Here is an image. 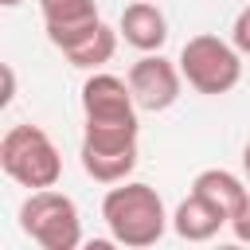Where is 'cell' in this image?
I'll list each match as a JSON object with an SVG mask.
<instances>
[{
    "label": "cell",
    "mask_w": 250,
    "mask_h": 250,
    "mask_svg": "<svg viewBox=\"0 0 250 250\" xmlns=\"http://www.w3.org/2000/svg\"><path fill=\"white\" fill-rule=\"evenodd\" d=\"M0 4H4V8H16V4H23V0H0Z\"/></svg>",
    "instance_id": "obj_17"
},
{
    "label": "cell",
    "mask_w": 250,
    "mask_h": 250,
    "mask_svg": "<svg viewBox=\"0 0 250 250\" xmlns=\"http://www.w3.org/2000/svg\"><path fill=\"white\" fill-rule=\"evenodd\" d=\"M20 227L43 250H78L82 246V215H78V203L66 191H55V188H39V191H31L23 199Z\"/></svg>",
    "instance_id": "obj_5"
},
{
    "label": "cell",
    "mask_w": 250,
    "mask_h": 250,
    "mask_svg": "<svg viewBox=\"0 0 250 250\" xmlns=\"http://www.w3.org/2000/svg\"><path fill=\"white\" fill-rule=\"evenodd\" d=\"M117 31H121V39H125L133 51H141V55L160 51V47L168 43V20H164V12H160L152 0H133V4L121 12Z\"/></svg>",
    "instance_id": "obj_9"
},
{
    "label": "cell",
    "mask_w": 250,
    "mask_h": 250,
    "mask_svg": "<svg viewBox=\"0 0 250 250\" xmlns=\"http://www.w3.org/2000/svg\"><path fill=\"white\" fill-rule=\"evenodd\" d=\"M117 39H121V31H117V27H109V23H102V27H98V31H90L82 43H74L70 51H62V59H66L70 66H78V70H102V66L113 59Z\"/></svg>",
    "instance_id": "obj_12"
},
{
    "label": "cell",
    "mask_w": 250,
    "mask_h": 250,
    "mask_svg": "<svg viewBox=\"0 0 250 250\" xmlns=\"http://www.w3.org/2000/svg\"><path fill=\"white\" fill-rule=\"evenodd\" d=\"M223 227H230V219L215 203H207L203 195H195V191H188V199H180L176 211H172V230L184 242H211Z\"/></svg>",
    "instance_id": "obj_10"
},
{
    "label": "cell",
    "mask_w": 250,
    "mask_h": 250,
    "mask_svg": "<svg viewBox=\"0 0 250 250\" xmlns=\"http://www.w3.org/2000/svg\"><path fill=\"white\" fill-rule=\"evenodd\" d=\"M0 168L20 188L39 191V188H55L59 184L62 156H59L55 141L47 137V129H39V125H12L0 137Z\"/></svg>",
    "instance_id": "obj_2"
},
{
    "label": "cell",
    "mask_w": 250,
    "mask_h": 250,
    "mask_svg": "<svg viewBox=\"0 0 250 250\" xmlns=\"http://www.w3.org/2000/svg\"><path fill=\"white\" fill-rule=\"evenodd\" d=\"M191 191L195 195H203L207 203H215L227 219H234L238 215V207L246 203V195H250V188L234 176V172H227V168H203L195 180H191Z\"/></svg>",
    "instance_id": "obj_11"
},
{
    "label": "cell",
    "mask_w": 250,
    "mask_h": 250,
    "mask_svg": "<svg viewBox=\"0 0 250 250\" xmlns=\"http://www.w3.org/2000/svg\"><path fill=\"white\" fill-rule=\"evenodd\" d=\"M78 160L82 172L98 184L129 180L137 168V121H86Z\"/></svg>",
    "instance_id": "obj_4"
},
{
    "label": "cell",
    "mask_w": 250,
    "mask_h": 250,
    "mask_svg": "<svg viewBox=\"0 0 250 250\" xmlns=\"http://www.w3.org/2000/svg\"><path fill=\"white\" fill-rule=\"evenodd\" d=\"M102 219L109 227V238L129 246V250H145V246H156L168 230V211H164V199L152 184H141V180H121L105 191L102 199Z\"/></svg>",
    "instance_id": "obj_1"
},
{
    "label": "cell",
    "mask_w": 250,
    "mask_h": 250,
    "mask_svg": "<svg viewBox=\"0 0 250 250\" xmlns=\"http://www.w3.org/2000/svg\"><path fill=\"white\" fill-rule=\"evenodd\" d=\"M39 16H43L51 47L59 51H70L74 43H82L90 31L102 27L94 0H39Z\"/></svg>",
    "instance_id": "obj_8"
},
{
    "label": "cell",
    "mask_w": 250,
    "mask_h": 250,
    "mask_svg": "<svg viewBox=\"0 0 250 250\" xmlns=\"http://www.w3.org/2000/svg\"><path fill=\"white\" fill-rule=\"evenodd\" d=\"M242 172H246V180H250V141H246V148H242Z\"/></svg>",
    "instance_id": "obj_16"
},
{
    "label": "cell",
    "mask_w": 250,
    "mask_h": 250,
    "mask_svg": "<svg viewBox=\"0 0 250 250\" xmlns=\"http://www.w3.org/2000/svg\"><path fill=\"white\" fill-rule=\"evenodd\" d=\"M137 98L129 78L105 74V70H90V78L82 82V113L86 121H137Z\"/></svg>",
    "instance_id": "obj_7"
},
{
    "label": "cell",
    "mask_w": 250,
    "mask_h": 250,
    "mask_svg": "<svg viewBox=\"0 0 250 250\" xmlns=\"http://www.w3.org/2000/svg\"><path fill=\"white\" fill-rule=\"evenodd\" d=\"M176 62L184 70V82L195 94H207V98H223L242 82V51L230 39H219L211 31L191 35L180 47Z\"/></svg>",
    "instance_id": "obj_3"
},
{
    "label": "cell",
    "mask_w": 250,
    "mask_h": 250,
    "mask_svg": "<svg viewBox=\"0 0 250 250\" xmlns=\"http://www.w3.org/2000/svg\"><path fill=\"white\" fill-rule=\"evenodd\" d=\"M230 230H234L238 242H250V195H246V203L238 207V215L230 219Z\"/></svg>",
    "instance_id": "obj_14"
},
{
    "label": "cell",
    "mask_w": 250,
    "mask_h": 250,
    "mask_svg": "<svg viewBox=\"0 0 250 250\" xmlns=\"http://www.w3.org/2000/svg\"><path fill=\"white\" fill-rule=\"evenodd\" d=\"M129 86H133V98L141 109L148 113H164L180 102V90H184V70L180 62H168L160 51H148L141 55L133 66H129Z\"/></svg>",
    "instance_id": "obj_6"
},
{
    "label": "cell",
    "mask_w": 250,
    "mask_h": 250,
    "mask_svg": "<svg viewBox=\"0 0 250 250\" xmlns=\"http://www.w3.org/2000/svg\"><path fill=\"white\" fill-rule=\"evenodd\" d=\"M230 43L242 51V55H250V4L234 16V27H230Z\"/></svg>",
    "instance_id": "obj_13"
},
{
    "label": "cell",
    "mask_w": 250,
    "mask_h": 250,
    "mask_svg": "<svg viewBox=\"0 0 250 250\" xmlns=\"http://www.w3.org/2000/svg\"><path fill=\"white\" fill-rule=\"evenodd\" d=\"M12 94H16V74H12V66H4V94H0V102L8 105V102H12Z\"/></svg>",
    "instance_id": "obj_15"
}]
</instances>
